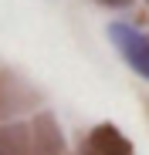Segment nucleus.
<instances>
[{
  "label": "nucleus",
  "instance_id": "nucleus-1",
  "mask_svg": "<svg viewBox=\"0 0 149 155\" xmlns=\"http://www.w3.org/2000/svg\"><path fill=\"white\" fill-rule=\"evenodd\" d=\"M109 34H112V41L122 47L126 61H129L142 78H149V37L139 34V31H132V27H126V24H112Z\"/></svg>",
  "mask_w": 149,
  "mask_h": 155
},
{
  "label": "nucleus",
  "instance_id": "nucleus-2",
  "mask_svg": "<svg viewBox=\"0 0 149 155\" xmlns=\"http://www.w3.org/2000/svg\"><path fill=\"white\" fill-rule=\"evenodd\" d=\"M85 155H132V145L122 138L119 128L112 125H98L85 142Z\"/></svg>",
  "mask_w": 149,
  "mask_h": 155
}]
</instances>
